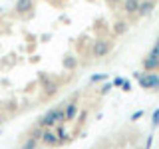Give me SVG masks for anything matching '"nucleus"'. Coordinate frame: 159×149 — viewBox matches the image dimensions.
I'll list each match as a JSON object with an SVG mask.
<instances>
[{
  "mask_svg": "<svg viewBox=\"0 0 159 149\" xmlns=\"http://www.w3.org/2000/svg\"><path fill=\"white\" fill-rule=\"evenodd\" d=\"M135 79L141 89H159V74L157 72H135Z\"/></svg>",
  "mask_w": 159,
  "mask_h": 149,
  "instance_id": "obj_1",
  "label": "nucleus"
},
{
  "mask_svg": "<svg viewBox=\"0 0 159 149\" xmlns=\"http://www.w3.org/2000/svg\"><path fill=\"white\" fill-rule=\"evenodd\" d=\"M113 50V42L109 38H96L92 44V56L93 58H103Z\"/></svg>",
  "mask_w": 159,
  "mask_h": 149,
  "instance_id": "obj_2",
  "label": "nucleus"
},
{
  "mask_svg": "<svg viewBox=\"0 0 159 149\" xmlns=\"http://www.w3.org/2000/svg\"><path fill=\"white\" fill-rule=\"evenodd\" d=\"M38 143H42L44 147H58V137H56V131L54 127H44L42 135H40Z\"/></svg>",
  "mask_w": 159,
  "mask_h": 149,
  "instance_id": "obj_3",
  "label": "nucleus"
},
{
  "mask_svg": "<svg viewBox=\"0 0 159 149\" xmlns=\"http://www.w3.org/2000/svg\"><path fill=\"white\" fill-rule=\"evenodd\" d=\"M157 6V0H139V8H137V16L147 18L153 14V10Z\"/></svg>",
  "mask_w": 159,
  "mask_h": 149,
  "instance_id": "obj_4",
  "label": "nucleus"
},
{
  "mask_svg": "<svg viewBox=\"0 0 159 149\" xmlns=\"http://www.w3.org/2000/svg\"><path fill=\"white\" fill-rule=\"evenodd\" d=\"M34 8H36V0H16L14 2L16 14H32Z\"/></svg>",
  "mask_w": 159,
  "mask_h": 149,
  "instance_id": "obj_5",
  "label": "nucleus"
},
{
  "mask_svg": "<svg viewBox=\"0 0 159 149\" xmlns=\"http://www.w3.org/2000/svg\"><path fill=\"white\" fill-rule=\"evenodd\" d=\"M36 123H38L40 127H56V107L48 109L44 115H40V119H38Z\"/></svg>",
  "mask_w": 159,
  "mask_h": 149,
  "instance_id": "obj_6",
  "label": "nucleus"
},
{
  "mask_svg": "<svg viewBox=\"0 0 159 149\" xmlns=\"http://www.w3.org/2000/svg\"><path fill=\"white\" fill-rule=\"evenodd\" d=\"M141 66H143V72H159V56L147 54V56L141 60Z\"/></svg>",
  "mask_w": 159,
  "mask_h": 149,
  "instance_id": "obj_7",
  "label": "nucleus"
},
{
  "mask_svg": "<svg viewBox=\"0 0 159 149\" xmlns=\"http://www.w3.org/2000/svg\"><path fill=\"white\" fill-rule=\"evenodd\" d=\"M78 111H80V103L76 102V99L64 103V115H66V121H72V119L78 115Z\"/></svg>",
  "mask_w": 159,
  "mask_h": 149,
  "instance_id": "obj_8",
  "label": "nucleus"
},
{
  "mask_svg": "<svg viewBox=\"0 0 159 149\" xmlns=\"http://www.w3.org/2000/svg\"><path fill=\"white\" fill-rule=\"evenodd\" d=\"M121 8L127 16H133L137 14V8H139V0H121Z\"/></svg>",
  "mask_w": 159,
  "mask_h": 149,
  "instance_id": "obj_9",
  "label": "nucleus"
},
{
  "mask_svg": "<svg viewBox=\"0 0 159 149\" xmlns=\"http://www.w3.org/2000/svg\"><path fill=\"white\" fill-rule=\"evenodd\" d=\"M42 79V88H44V93H46V96L50 97V96H54V93L58 92V82H54V79H48L46 82V78H40Z\"/></svg>",
  "mask_w": 159,
  "mask_h": 149,
  "instance_id": "obj_10",
  "label": "nucleus"
},
{
  "mask_svg": "<svg viewBox=\"0 0 159 149\" xmlns=\"http://www.w3.org/2000/svg\"><path fill=\"white\" fill-rule=\"evenodd\" d=\"M127 30H129V24L125 22V20H117V22L111 26L113 36H123V34H127Z\"/></svg>",
  "mask_w": 159,
  "mask_h": 149,
  "instance_id": "obj_11",
  "label": "nucleus"
},
{
  "mask_svg": "<svg viewBox=\"0 0 159 149\" xmlns=\"http://www.w3.org/2000/svg\"><path fill=\"white\" fill-rule=\"evenodd\" d=\"M54 131H56V137H58V145H64V143H68L70 133L64 129V123H58V127L54 129Z\"/></svg>",
  "mask_w": 159,
  "mask_h": 149,
  "instance_id": "obj_12",
  "label": "nucleus"
},
{
  "mask_svg": "<svg viewBox=\"0 0 159 149\" xmlns=\"http://www.w3.org/2000/svg\"><path fill=\"white\" fill-rule=\"evenodd\" d=\"M62 64H64V68H66V70H74V68L78 66V60L74 58V56H66V58L62 60Z\"/></svg>",
  "mask_w": 159,
  "mask_h": 149,
  "instance_id": "obj_13",
  "label": "nucleus"
},
{
  "mask_svg": "<svg viewBox=\"0 0 159 149\" xmlns=\"http://www.w3.org/2000/svg\"><path fill=\"white\" fill-rule=\"evenodd\" d=\"M38 147V141L36 139H32V137H26L24 139V143L20 145V149H36Z\"/></svg>",
  "mask_w": 159,
  "mask_h": 149,
  "instance_id": "obj_14",
  "label": "nucleus"
},
{
  "mask_svg": "<svg viewBox=\"0 0 159 149\" xmlns=\"http://www.w3.org/2000/svg\"><path fill=\"white\" fill-rule=\"evenodd\" d=\"M66 121V115H64V103H60L56 107V125L58 123H64Z\"/></svg>",
  "mask_w": 159,
  "mask_h": 149,
  "instance_id": "obj_15",
  "label": "nucleus"
},
{
  "mask_svg": "<svg viewBox=\"0 0 159 149\" xmlns=\"http://www.w3.org/2000/svg\"><path fill=\"white\" fill-rule=\"evenodd\" d=\"M42 131H44V127H40L38 123H36V127H34L32 131H30V137H32V139H36V141H38V139H40V135H42Z\"/></svg>",
  "mask_w": 159,
  "mask_h": 149,
  "instance_id": "obj_16",
  "label": "nucleus"
},
{
  "mask_svg": "<svg viewBox=\"0 0 159 149\" xmlns=\"http://www.w3.org/2000/svg\"><path fill=\"white\" fill-rule=\"evenodd\" d=\"M103 79H107V74H96V76L89 78V82L96 84V82H103Z\"/></svg>",
  "mask_w": 159,
  "mask_h": 149,
  "instance_id": "obj_17",
  "label": "nucleus"
},
{
  "mask_svg": "<svg viewBox=\"0 0 159 149\" xmlns=\"http://www.w3.org/2000/svg\"><path fill=\"white\" fill-rule=\"evenodd\" d=\"M159 125V107L153 111V115H151V127H157Z\"/></svg>",
  "mask_w": 159,
  "mask_h": 149,
  "instance_id": "obj_18",
  "label": "nucleus"
},
{
  "mask_svg": "<svg viewBox=\"0 0 159 149\" xmlns=\"http://www.w3.org/2000/svg\"><path fill=\"white\" fill-rule=\"evenodd\" d=\"M119 88H121L123 92H129V89H131V82H125V79H123V84H121Z\"/></svg>",
  "mask_w": 159,
  "mask_h": 149,
  "instance_id": "obj_19",
  "label": "nucleus"
},
{
  "mask_svg": "<svg viewBox=\"0 0 159 149\" xmlns=\"http://www.w3.org/2000/svg\"><path fill=\"white\" fill-rule=\"evenodd\" d=\"M121 84H123V78H116V79L111 82V86H113V88H119Z\"/></svg>",
  "mask_w": 159,
  "mask_h": 149,
  "instance_id": "obj_20",
  "label": "nucleus"
},
{
  "mask_svg": "<svg viewBox=\"0 0 159 149\" xmlns=\"http://www.w3.org/2000/svg\"><path fill=\"white\" fill-rule=\"evenodd\" d=\"M141 115H143V109H139V111H135V113L131 115V121H137V119L141 117Z\"/></svg>",
  "mask_w": 159,
  "mask_h": 149,
  "instance_id": "obj_21",
  "label": "nucleus"
},
{
  "mask_svg": "<svg viewBox=\"0 0 159 149\" xmlns=\"http://www.w3.org/2000/svg\"><path fill=\"white\" fill-rule=\"evenodd\" d=\"M109 89H113V86H111V84H106V86L102 88V93H107Z\"/></svg>",
  "mask_w": 159,
  "mask_h": 149,
  "instance_id": "obj_22",
  "label": "nucleus"
},
{
  "mask_svg": "<svg viewBox=\"0 0 159 149\" xmlns=\"http://www.w3.org/2000/svg\"><path fill=\"white\" fill-rule=\"evenodd\" d=\"M149 54H151V56H159V48H155V46H153L151 50H149Z\"/></svg>",
  "mask_w": 159,
  "mask_h": 149,
  "instance_id": "obj_23",
  "label": "nucleus"
},
{
  "mask_svg": "<svg viewBox=\"0 0 159 149\" xmlns=\"http://www.w3.org/2000/svg\"><path fill=\"white\" fill-rule=\"evenodd\" d=\"M151 143H153V135H149V137H147V143H145V149L151 147Z\"/></svg>",
  "mask_w": 159,
  "mask_h": 149,
  "instance_id": "obj_24",
  "label": "nucleus"
},
{
  "mask_svg": "<svg viewBox=\"0 0 159 149\" xmlns=\"http://www.w3.org/2000/svg\"><path fill=\"white\" fill-rule=\"evenodd\" d=\"M119 2H121V0H107L109 6H116V4H119Z\"/></svg>",
  "mask_w": 159,
  "mask_h": 149,
  "instance_id": "obj_25",
  "label": "nucleus"
},
{
  "mask_svg": "<svg viewBox=\"0 0 159 149\" xmlns=\"http://www.w3.org/2000/svg\"><path fill=\"white\" fill-rule=\"evenodd\" d=\"M155 48H159V36H157V40H155V44H153Z\"/></svg>",
  "mask_w": 159,
  "mask_h": 149,
  "instance_id": "obj_26",
  "label": "nucleus"
},
{
  "mask_svg": "<svg viewBox=\"0 0 159 149\" xmlns=\"http://www.w3.org/2000/svg\"><path fill=\"white\" fill-rule=\"evenodd\" d=\"M2 121H4V117H2V113H0V125H2Z\"/></svg>",
  "mask_w": 159,
  "mask_h": 149,
  "instance_id": "obj_27",
  "label": "nucleus"
},
{
  "mask_svg": "<svg viewBox=\"0 0 159 149\" xmlns=\"http://www.w3.org/2000/svg\"><path fill=\"white\" fill-rule=\"evenodd\" d=\"M64 2H66V0H64Z\"/></svg>",
  "mask_w": 159,
  "mask_h": 149,
  "instance_id": "obj_28",
  "label": "nucleus"
}]
</instances>
